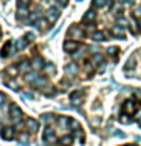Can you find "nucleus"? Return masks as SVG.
I'll use <instances>...</instances> for the list:
<instances>
[{"instance_id":"f257e3e1","label":"nucleus","mask_w":141,"mask_h":146,"mask_svg":"<svg viewBox=\"0 0 141 146\" xmlns=\"http://www.w3.org/2000/svg\"><path fill=\"white\" fill-rule=\"evenodd\" d=\"M43 140H44L45 145H55V143L58 141V137H56V134H55V128H53V126L47 125V126L44 128Z\"/></svg>"},{"instance_id":"f03ea898","label":"nucleus","mask_w":141,"mask_h":146,"mask_svg":"<svg viewBox=\"0 0 141 146\" xmlns=\"http://www.w3.org/2000/svg\"><path fill=\"white\" fill-rule=\"evenodd\" d=\"M9 108H11V110L8 111V114H9V119L12 120V123L21 120V119H23V111H21V108L18 107L17 104H9Z\"/></svg>"},{"instance_id":"7ed1b4c3","label":"nucleus","mask_w":141,"mask_h":146,"mask_svg":"<svg viewBox=\"0 0 141 146\" xmlns=\"http://www.w3.org/2000/svg\"><path fill=\"white\" fill-rule=\"evenodd\" d=\"M67 35H68V36H73V38H76V40L85 38V32H84V29H82L80 26H76V25H73L70 29H68Z\"/></svg>"},{"instance_id":"20e7f679","label":"nucleus","mask_w":141,"mask_h":146,"mask_svg":"<svg viewBox=\"0 0 141 146\" xmlns=\"http://www.w3.org/2000/svg\"><path fill=\"white\" fill-rule=\"evenodd\" d=\"M15 134H18V132L15 131L14 126H5L3 129L0 131V135H2V139H5V140H14L15 139Z\"/></svg>"},{"instance_id":"39448f33","label":"nucleus","mask_w":141,"mask_h":146,"mask_svg":"<svg viewBox=\"0 0 141 146\" xmlns=\"http://www.w3.org/2000/svg\"><path fill=\"white\" fill-rule=\"evenodd\" d=\"M59 15H61V12H59V9L56 6H52L47 9V12H45V18L50 21V23H55L59 18Z\"/></svg>"},{"instance_id":"423d86ee","label":"nucleus","mask_w":141,"mask_h":146,"mask_svg":"<svg viewBox=\"0 0 141 146\" xmlns=\"http://www.w3.org/2000/svg\"><path fill=\"white\" fill-rule=\"evenodd\" d=\"M29 9L27 6H17V21H26L29 18Z\"/></svg>"},{"instance_id":"0eeeda50","label":"nucleus","mask_w":141,"mask_h":146,"mask_svg":"<svg viewBox=\"0 0 141 146\" xmlns=\"http://www.w3.org/2000/svg\"><path fill=\"white\" fill-rule=\"evenodd\" d=\"M77 49H79V43H77L76 40H67L65 43H64V50L68 53H74Z\"/></svg>"},{"instance_id":"6e6552de","label":"nucleus","mask_w":141,"mask_h":146,"mask_svg":"<svg viewBox=\"0 0 141 146\" xmlns=\"http://www.w3.org/2000/svg\"><path fill=\"white\" fill-rule=\"evenodd\" d=\"M26 129L29 134H35V132L40 129V123L36 122L35 119H27L26 120Z\"/></svg>"},{"instance_id":"1a4fd4ad","label":"nucleus","mask_w":141,"mask_h":146,"mask_svg":"<svg viewBox=\"0 0 141 146\" xmlns=\"http://www.w3.org/2000/svg\"><path fill=\"white\" fill-rule=\"evenodd\" d=\"M32 64V68H34L35 72H40V70H44V66H45V62H44V59L41 58V56H35L34 59L30 61Z\"/></svg>"},{"instance_id":"9d476101","label":"nucleus","mask_w":141,"mask_h":146,"mask_svg":"<svg viewBox=\"0 0 141 146\" xmlns=\"http://www.w3.org/2000/svg\"><path fill=\"white\" fill-rule=\"evenodd\" d=\"M82 94H84V90H77V91H74V93H71V96H70L71 104L73 105H80L82 102H84Z\"/></svg>"},{"instance_id":"9b49d317","label":"nucleus","mask_w":141,"mask_h":146,"mask_svg":"<svg viewBox=\"0 0 141 146\" xmlns=\"http://www.w3.org/2000/svg\"><path fill=\"white\" fill-rule=\"evenodd\" d=\"M123 108H125V113L129 114V116L136 113V104L134 102V100H126L125 105H123Z\"/></svg>"},{"instance_id":"f8f14e48","label":"nucleus","mask_w":141,"mask_h":146,"mask_svg":"<svg viewBox=\"0 0 141 146\" xmlns=\"http://www.w3.org/2000/svg\"><path fill=\"white\" fill-rule=\"evenodd\" d=\"M18 66V68H20V73H29L30 72V68H32V64H30V61H27V59H23L21 62H18L17 64Z\"/></svg>"},{"instance_id":"ddd939ff","label":"nucleus","mask_w":141,"mask_h":146,"mask_svg":"<svg viewBox=\"0 0 141 146\" xmlns=\"http://www.w3.org/2000/svg\"><path fill=\"white\" fill-rule=\"evenodd\" d=\"M125 32H126V27L118 26V25L112 26V29H111V34H112V35H115L117 38H123V36H125Z\"/></svg>"},{"instance_id":"4468645a","label":"nucleus","mask_w":141,"mask_h":146,"mask_svg":"<svg viewBox=\"0 0 141 146\" xmlns=\"http://www.w3.org/2000/svg\"><path fill=\"white\" fill-rule=\"evenodd\" d=\"M49 20H47V18H40V20L38 21H36L35 23V27H36V29H38V31H41V32H44V31H47V27H49Z\"/></svg>"},{"instance_id":"2eb2a0df","label":"nucleus","mask_w":141,"mask_h":146,"mask_svg":"<svg viewBox=\"0 0 141 146\" xmlns=\"http://www.w3.org/2000/svg\"><path fill=\"white\" fill-rule=\"evenodd\" d=\"M111 3H112V0H93V6L97 9H103V8L109 6Z\"/></svg>"},{"instance_id":"dca6fc26","label":"nucleus","mask_w":141,"mask_h":146,"mask_svg":"<svg viewBox=\"0 0 141 146\" xmlns=\"http://www.w3.org/2000/svg\"><path fill=\"white\" fill-rule=\"evenodd\" d=\"M3 73L5 75H9V78H17V75L20 73V68H18V66H11V67H8Z\"/></svg>"},{"instance_id":"f3484780","label":"nucleus","mask_w":141,"mask_h":146,"mask_svg":"<svg viewBox=\"0 0 141 146\" xmlns=\"http://www.w3.org/2000/svg\"><path fill=\"white\" fill-rule=\"evenodd\" d=\"M96 17H97L96 11H94V9H90V11H86V12H85V15H84V21L93 23V21L96 20Z\"/></svg>"},{"instance_id":"a211bd4d","label":"nucleus","mask_w":141,"mask_h":146,"mask_svg":"<svg viewBox=\"0 0 141 146\" xmlns=\"http://www.w3.org/2000/svg\"><path fill=\"white\" fill-rule=\"evenodd\" d=\"M41 120H43L45 125H50V122L55 120V116L52 113H44V114H41Z\"/></svg>"},{"instance_id":"6ab92c4d","label":"nucleus","mask_w":141,"mask_h":146,"mask_svg":"<svg viewBox=\"0 0 141 146\" xmlns=\"http://www.w3.org/2000/svg\"><path fill=\"white\" fill-rule=\"evenodd\" d=\"M64 70H65L67 75H74V73L77 72V66L74 62H71V64H67L65 67H64Z\"/></svg>"},{"instance_id":"aec40b11","label":"nucleus","mask_w":141,"mask_h":146,"mask_svg":"<svg viewBox=\"0 0 141 146\" xmlns=\"http://www.w3.org/2000/svg\"><path fill=\"white\" fill-rule=\"evenodd\" d=\"M6 84H8L9 88H12V90H15V91L20 90V85H18V82H17L15 78H9V79L6 81Z\"/></svg>"},{"instance_id":"412c9836","label":"nucleus","mask_w":141,"mask_h":146,"mask_svg":"<svg viewBox=\"0 0 141 146\" xmlns=\"http://www.w3.org/2000/svg\"><path fill=\"white\" fill-rule=\"evenodd\" d=\"M91 38H93L94 41H103V40H106V36H105V32L96 31V32L91 34Z\"/></svg>"},{"instance_id":"4be33fe9","label":"nucleus","mask_w":141,"mask_h":146,"mask_svg":"<svg viewBox=\"0 0 141 146\" xmlns=\"http://www.w3.org/2000/svg\"><path fill=\"white\" fill-rule=\"evenodd\" d=\"M38 76H40V75H38V73H36V72L34 70V72L26 73V75H24V79H26V82H29V84H32V82H34V81H35Z\"/></svg>"},{"instance_id":"5701e85b","label":"nucleus","mask_w":141,"mask_h":146,"mask_svg":"<svg viewBox=\"0 0 141 146\" xmlns=\"http://www.w3.org/2000/svg\"><path fill=\"white\" fill-rule=\"evenodd\" d=\"M103 62V56L102 53H94L93 56H91V64H94V66H97V64H102Z\"/></svg>"},{"instance_id":"b1692460","label":"nucleus","mask_w":141,"mask_h":146,"mask_svg":"<svg viewBox=\"0 0 141 146\" xmlns=\"http://www.w3.org/2000/svg\"><path fill=\"white\" fill-rule=\"evenodd\" d=\"M73 139H74V137L68 134V135H64V137H61V139H59V141L62 143V146H70V145L73 143Z\"/></svg>"},{"instance_id":"393cba45","label":"nucleus","mask_w":141,"mask_h":146,"mask_svg":"<svg viewBox=\"0 0 141 146\" xmlns=\"http://www.w3.org/2000/svg\"><path fill=\"white\" fill-rule=\"evenodd\" d=\"M68 120H70L68 117L61 116V117H58V125L61 128H67V129H68Z\"/></svg>"},{"instance_id":"a878e982","label":"nucleus","mask_w":141,"mask_h":146,"mask_svg":"<svg viewBox=\"0 0 141 146\" xmlns=\"http://www.w3.org/2000/svg\"><path fill=\"white\" fill-rule=\"evenodd\" d=\"M44 72L47 73V75H53V73L56 72V68H55V64H52V62H45Z\"/></svg>"},{"instance_id":"bb28decb","label":"nucleus","mask_w":141,"mask_h":146,"mask_svg":"<svg viewBox=\"0 0 141 146\" xmlns=\"http://www.w3.org/2000/svg\"><path fill=\"white\" fill-rule=\"evenodd\" d=\"M18 141L21 145H29V132H23V134L18 135Z\"/></svg>"},{"instance_id":"cd10ccee","label":"nucleus","mask_w":141,"mask_h":146,"mask_svg":"<svg viewBox=\"0 0 141 146\" xmlns=\"http://www.w3.org/2000/svg\"><path fill=\"white\" fill-rule=\"evenodd\" d=\"M80 125H79V122L74 120V119H70L68 120V129H79Z\"/></svg>"},{"instance_id":"c85d7f7f","label":"nucleus","mask_w":141,"mask_h":146,"mask_svg":"<svg viewBox=\"0 0 141 146\" xmlns=\"http://www.w3.org/2000/svg\"><path fill=\"white\" fill-rule=\"evenodd\" d=\"M134 67H135V59H134V58L127 59V62L125 64V70H126V72H129V70H132Z\"/></svg>"},{"instance_id":"c756f323","label":"nucleus","mask_w":141,"mask_h":146,"mask_svg":"<svg viewBox=\"0 0 141 146\" xmlns=\"http://www.w3.org/2000/svg\"><path fill=\"white\" fill-rule=\"evenodd\" d=\"M5 105H8V98H6V94H5V93L0 91V108L5 107Z\"/></svg>"},{"instance_id":"7c9ffc66","label":"nucleus","mask_w":141,"mask_h":146,"mask_svg":"<svg viewBox=\"0 0 141 146\" xmlns=\"http://www.w3.org/2000/svg\"><path fill=\"white\" fill-rule=\"evenodd\" d=\"M84 53H85V47H79V49H77L74 53H73V58H74V59H77V58H80Z\"/></svg>"},{"instance_id":"2f4dec72","label":"nucleus","mask_w":141,"mask_h":146,"mask_svg":"<svg viewBox=\"0 0 141 146\" xmlns=\"http://www.w3.org/2000/svg\"><path fill=\"white\" fill-rule=\"evenodd\" d=\"M117 25H118V26L126 27V26H127V20H126L125 17H120V18H117Z\"/></svg>"},{"instance_id":"473e14b6","label":"nucleus","mask_w":141,"mask_h":146,"mask_svg":"<svg viewBox=\"0 0 141 146\" xmlns=\"http://www.w3.org/2000/svg\"><path fill=\"white\" fill-rule=\"evenodd\" d=\"M120 122L121 123H130V116L129 114H123V116L120 117Z\"/></svg>"},{"instance_id":"72a5a7b5","label":"nucleus","mask_w":141,"mask_h":146,"mask_svg":"<svg viewBox=\"0 0 141 146\" xmlns=\"http://www.w3.org/2000/svg\"><path fill=\"white\" fill-rule=\"evenodd\" d=\"M30 5V0H18L17 2V6H29Z\"/></svg>"},{"instance_id":"f704fd0d","label":"nucleus","mask_w":141,"mask_h":146,"mask_svg":"<svg viewBox=\"0 0 141 146\" xmlns=\"http://www.w3.org/2000/svg\"><path fill=\"white\" fill-rule=\"evenodd\" d=\"M21 96L24 99H34V94H32L30 91H24V93H21Z\"/></svg>"},{"instance_id":"c9c22d12","label":"nucleus","mask_w":141,"mask_h":146,"mask_svg":"<svg viewBox=\"0 0 141 146\" xmlns=\"http://www.w3.org/2000/svg\"><path fill=\"white\" fill-rule=\"evenodd\" d=\"M117 52H118L117 47H108V53L109 55H117Z\"/></svg>"},{"instance_id":"e433bc0d","label":"nucleus","mask_w":141,"mask_h":146,"mask_svg":"<svg viewBox=\"0 0 141 146\" xmlns=\"http://www.w3.org/2000/svg\"><path fill=\"white\" fill-rule=\"evenodd\" d=\"M88 50H90V52H91V53L94 55V53H97V50H99V47H96V46H91V47H88Z\"/></svg>"},{"instance_id":"4c0bfd02","label":"nucleus","mask_w":141,"mask_h":146,"mask_svg":"<svg viewBox=\"0 0 141 146\" xmlns=\"http://www.w3.org/2000/svg\"><path fill=\"white\" fill-rule=\"evenodd\" d=\"M56 2H58L59 5H61V6H65V5L68 3V0H56Z\"/></svg>"},{"instance_id":"58836bf2","label":"nucleus","mask_w":141,"mask_h":146,"mask_svg":"<svg viewBox=\"0 0 141 146\" xmlns=\"http://www.w3.org/2000/svg\"><path fill=\"white\" fill-rule=\"evenodd\" d=\"M121 3L123 5H132V3H134V0H121Z\"/></svg>"},{"instance_id":"ea45409f","label":"nucleus","mask_w":141,"mask_h":146,"mask_svg":"<svg viewBox=\"0 0 141 146\" xmlns=\"http://www.w3.org/2000/svg\"><path fill=\"white\" fill-rule=\"evenodd\" d=\"M115 135H117V137H121V139H123V137H126L121 131H115Z\"/></svg>"},{"instance_id":"a19ab883","label":"nucleus","mask_w":141,"mask_h":146,"mask_svg":"<svg viewBox=\"0 0 141 146\" xmlns=\"http://www.w3.org/2000/svg\"><path fill=\"white\" fill-rule=\"evenodd\" d=\"M135 15H141V6L135 9Z\"/></svg>"},{"instance_id":"79ce46f5","label":"nucleus","mask_w":141,"mask_h":146,"mask_svg":"<svg viewBox=\"0 0 141 146\" xmlns=\"http://www.w3.org/2000/svg\"><path fill=\"white\" fill-rule=\"evenodd\" d=\"M138 25H140V27H141V18H140V21H138Z\"/></svg>"},{"instance_id":"37998d69","label":"nucleus","mask_w":141,"mask_h":146,"mask_svg":"<svg viewBox=\"0 0 141 146\" xmlns=\"http://www.w3.org/2000/svg\"><path fill=\"white\" fill-rule=\"evenodd\" d=\"M138 122H141V114H140V117H138Z\"/></svg>"},{"instance_id":"c03bdc74","label":"nucleus","mask_w":141,"mask_h":146,"mask_svg":"<svg viewBox=\"0 0 141 146\" xmlns=\"http://www.w3.org/2000/svg\"><path fill=\"white\" fill-rule=\"evenodd\" d=\"M0 35H2V27H0Z\"/></svg>"},{"instance_id":"a18cd8bd","label":"nucleus","mask_w":141,"mask_h":146,"mask_svg":"<svg viewBox=\"0 0 141 146\" xmlns=\"http://www.w3.org/2000/svg\"><path fill=\"white\" fill-rule=\"evenodd\" d=\"M44 2H49V0H44Z\"/></svg>"},{"instance_id":"49530a36","label":"nucleus","mask_w":141,"mask_h":146,"mask_svg":"<svg viewBox=\"0 0 141 146\" xmlns=\"http://www.w3.org/2000/svg\"><path fill=\"white\" fill-rule=\"evenodd\" d=\"M129 146H134V145H129Z\"/></svg>"}]
</instances>
